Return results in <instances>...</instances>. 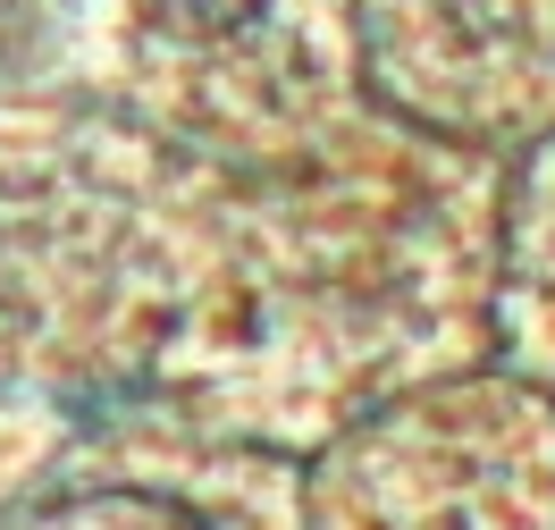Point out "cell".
Wrapping results in <instances>:
<instances>
[{"instance_id": "1", "label": "cell", "mask_w": 555, "mask_h": 530, "mask_svg": "<svg viewBox=\"0 0 555 530\" xmlns=\"http://www.w3.org/2000/svg\"><path fill=\"white\" fill-rule=\"evenodd\" d=\"M42 530H210L185 496H160V489H85L68 505H51Z\"/></svg>"}, {"instance_id": "2", "label": "cell", "mask_w": 555, "mask_h": 530, "mask_svg": "<svg viewBox=\"0 0 555 530\" xmlns=\"http://www.w3.org/2000/svg\"><path fill=\"white\" fill-rule=\"evenodd\" d=\"M244 0H152V17H169V26H185V35H210V26H228Z\"/></svg>"}]
</instances>
